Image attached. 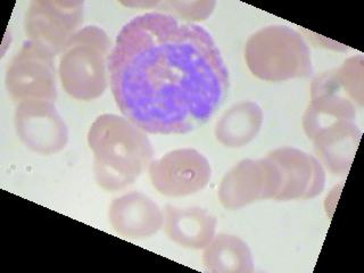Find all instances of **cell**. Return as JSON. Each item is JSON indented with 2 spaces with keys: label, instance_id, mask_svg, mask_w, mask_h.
<instances>
[{
  "label": "cell",
  "instance_id": "15",
  "mask_svg": "<svg viewBox=\"0 0 364 273\" xmlns=\"http://www.w3.org/2000/svg\"><path fill=\"white\" fill-rule=\"evenodd\" d=\"M321 95L344 96L356 106L364 104V57H350L339 68L329 70L313 80L311 98Z\"/></svg>",
  "mask_w": 364,
  "mask_h": 273
},
{
  "label": "cell",
  "instance_id": "17",
  "mask_svg": "<svg viewBox=\"0 0 364 273\" xmlns=\"http://www.w3.org/2000/svg\"><path fill=\"white\" fill-rule=\"evenodd\" d=\"M358 111L354 102L339 95H321L311 98L303 117V129L309 139L337 121H356Z\"/></svg>",
  "mask_w": 364,
  "mask_h": 273
},
{
  "label": "cell",
  "instance_id": "7",
  "mask_svg": "<svg viewBox=\"0 0 364 273\" xmlns=\"http://www.w3.org/2000/svg\"><path fill=\"white\" fill-rule=\"evenodd\" d=\"M280 188L278 166L269 157L242 159L228 171L219 187V200L227 210L274 199Z\"/></svg>",
  "mask_w": 364,
  "mask_h": 273
},
{
  "label": "cell",
  "instance_id": "4",
  "mask_svg": "<svg viewBox=\"0 0 364 273\" xmlns=\"http://www.w3.org/2000/svg\"><path fill=\"white\" fill-rule=\"evenodd\" d=\"M111 40L98 26L80 28L60 54V83L66 94L83 102L100 98L108 85Z\"/></svg>",
  "mask_w": 364,
  "mask_h": 273
},
{
  "label": "cell",
  "instance_id": "3",
  "mask_svg": "<svg viewBox=\"0 0 364 273\" xmlns=\"http://www.w3.org/2000/svg\"><path fill=\"white\" fill-rule=\"evenodd\" d=\"M245 60L250 71L267 82L310 77L311 50L304 38L293 28L270 26L248 38Z\"/></svg>",
  "mask_w": 364,
  "mask_h": 273
},
{
  "label": "cell",
  "instance_id": "2",
  "mask_svg": "<svg viewBox=\"0 0 364 273\" xmlns=\"http://www.w3.org/2000/svg\"><path fill=\"white\" fill-rule=\"evenodd\" d=\"M97 183L107 191L132 185L153 162L154 149L145 131L127 117L102 114L88 131Z\"/></svg>",
  "mask_w": 364,
  "mask_h": 273
},
{
  "label": "cell",
  "instance_id": "1",
  "mask_svg": "<svg viewBox=\"0 0 364 273\" xmlns=\"http://www.w3.org/2000/svg\"><path fill=\"white\" fill-rule=\"evenodd\" d=\"M108 73L119 111L146 134H189L213 117L229 89L210 32L157 11L123 26Z\"/></svg>",
  "mask_w": 364,
  "mask_h": 273
},
{
  "label": "cell",
  "instance_id": "9",
  "mask_svg": "<svg viewBox=\"0 0 364 273\" xmlns=\"http://www.w3.org/2000/svg\"><path fill=\"white\" fill-rule=\"evenodd\" d=\"M14 123L21 141L34 153L53 155L68 145V127L54 102L40 100L18 104Z\"/></svg>",
  "mask_w": 364,
  "mask_h": 273
},
{
  "label": "cell",
  "instance_id": "12",
  "mask_svg": "<svg viewBox=\"0 0 364 273\" xmlns=\"http://www.w3.org/2000/svg\"><path fill=\"white\" fill-rule=\"evenodd\" d=\"M361 136L355 121L343 119L318 131L311 140L323 168L335 176H345L352 166Z\"/></svg>",
  "mask_w": 364,
  "mask_h": 273
},
{
  "label": "cell",
  "instance_id": "13",
  "mask_svg": "<svg viewBox=\"0 0 364 273\" xmlns=\"http://www.w3.org/2000/svg\"><path fill=\"white\" fill-rule=\"evenodd\" d=\"M164 227L166 236L188 250H204L215 236L216 218L202 208H165Z\"/></svg>",
  "mask_w": 364,
  "mask_h": 273
},
{
  "label": "cell",
  "instance_id": "8",
  "mask_svg": "<svg viewBox=\"0 0 364 273\" xmlns=\"http://www.w3.org/2000/svg\"><path fill=\"white\" fill-rule=\"evenodd\" d=\"M151 185L164 196L185 197L203 191L212 176L208 159L193 148L174 149L148 168Z\"/></svg>",
  "mask_w": 364,
  "mask_h": 273
},
{
  "label": "cell",
  "instance_id": "10",
  "mask_svg": "<svg viewBox=\"0 0 364 273\" xmlns=\"http://www.w3.org/2000/svg\"><path fill=\"white\" fill-rule=\"evenodd\" d=\"M267 157L276 163L280 173L276 200H306L323 191L326 171L316 157L293 147L277 148Z\"/></svg>",
  "mask_w": 364,
  "mask_h": 273
},
{
  "label": "cell",
  "instance_id": "16",
  "mask_svg": "<svg viewBox=\"0 0 364 273\" xmlns=\"http://www.w3.org/2000/svg\"><path fill=\"white\" fill-rule=\"evenodd\" d=\"M203 264L212 273H252L254 261L248 245L233 235L219 233L204 248Z\"/></svg>",
  "mask_w": 364,
  "mask_h": 273
},
{
  "label": "cell",
  "instance_id": "11",
  "mask_svg": "<svg viewBox=\"0 0 364 273\" xmlns=\"http://www.w3.org/2000/svg\"><path fill=\"white\" fill-rule=\"evenodd\" d=\"M108 219L114 230L131 239L149 238L164 225V215L159 205L138 191L114 199L108 210Z\"/></svg>",
  "mask_w": 364,
  "mask_h": 273
},
{
  "label": "cell",
  "instance_id": "14",
  "mask_svg": "<svg viewBox=\"0 0 364 273\" xmlns=\"http://www.w3.org/2000/svg\"><path fill=\"white\" fill-rule=\"evenodd\" d=\"M263 111L254 102L231 106L215 125V138L222 146L242 148L255 139L263 125Z\"/></svg>",
  "mask_w": 364,
  "mask_h": 273
},
{
  "label": "cell",
  "instance_id": "6",
  "mask_svg": "<svg viewBox=\"0 0 364 273\" xmlns=\"http://www.w3.org/2000/svg\"><path fill=\"white\" fill-rule=\"evenodd\" d=\"M83 11V1L34 0L28 6L24 20L26 37L56 57L79 31Z\"/></svg>",
  "mask_w": 364,
  "mask_h": 273
},
{
  "label": "cell",
  "instance_id": "18",
  "mask_svg": "<svg viewBox=\"0 0 364 273\" xmlns=\"http://www.w3.org/2000/svg\"><path fill=\"white\" fill-rule=\"evenodd\" d=\"M216 1H157V13L168 14L187 23L205 21L212 15Z\"/></svg>",
  "mask_w": 364,
  "mask_h": 273
},
{
  "label": "cell",
  "instance_id": "5",
  "mask_svg": "<svg viewBox=\"0 0 364 273\" xmlns=\"http://www.w3.org/2000/svg\"><path fill=\"white\" fill-rule=\"evenodd\" d=\"M54 55L28 40L11 60L6 73V89L16 104L51 102L57 98Z\"/></svg>",
  "mask_w": 364,
  "mask_h": 273
}]
</instances>
